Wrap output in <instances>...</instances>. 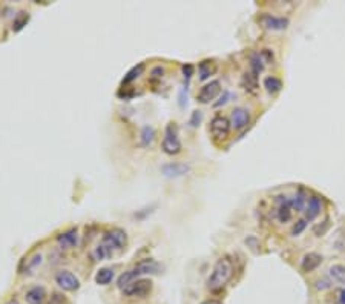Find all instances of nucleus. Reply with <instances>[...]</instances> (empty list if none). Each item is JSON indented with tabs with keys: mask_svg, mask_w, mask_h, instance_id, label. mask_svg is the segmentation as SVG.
Returning <instances> with one entry per match:
<instances>
[{
	"mask_svg": "<svg viewBox=\"0 0 345 304\" xmlns=\"http://www.w3.org/2000/svg\"><path fill=\"white\" fill-rule=\"evenodd\" d=\"M307 201H308V195H307V191L304 188H299L295 198L292 200V205H293V209H296V212H301L305 209L307 206Z\"/></svg>",
	"mask_w": 345,
	"mask_h": 304,
	"instance_id": "f3484780",
	"label": "nucleus"
},
{
	"mask_svg": "<svg viewBox=\"0 0 345 304\" xmlns=\"http://www.w3.org/2000/svg\"><path fill=\"white\" fill-rule=\"evenodd\" d=\"M233 275H235V264H233L232 258L221 257L215 263V266L211 272V277L207 280V289L212 292L223 290L229 284V281L233 278Z\"/></svg>",
	"mask_w": 345,
	"mask_h": 304,
	"instance_id": "f257e3e1",
	"label": "nucleus"
},
{
	"mask_svg": "<svg viewBox=\"0 0 345 304\" xmlns=\"http://www.w3.org/2000/svg\"><path fill=\"white\" fill-rule=\"evenodd\" d=\"M55 283L63 289V290H67V292H74L80 287V281L79 278L69 271H60L55 274Z\"/></svg>",
	"mask_w": 345,
	"mask_h": 304,
	"instance_id": "6e6552de",
	"label": "nucleus"
},
{
	"mask_svg": "<svg viewBox=\"0 0 345 304\" xmlns=\"http://www.w3.org/2000/svg\"><path fill=\"white\" fill-rule=\"evenodd\" d=\"M161 146H163V151L167 155H177V154L181 152V140L178 137V129H177L175 123H169L166 126Z\"/></svg>",
	"mask_w": 345,
	"mask_h": 304,
	"instance_id": "39448f33",
	"label": "nucleus"
},
{
	"mask_svg": "<svg viewBox=\"0 0 345 304\" xmlns=\"http://www.w3.org/2000/svg\"><path fill=\"white\" fill-rule=\"evenodd\" d=\"M92 255H94V258H95L97 261H103V260H106L111 254L108 252V249H106L103 245H98V246L94 249V254H92Z\"/></svg>",
	"mask_w": 345,
	"mask_h": 304,
	"instance_id": "c85d7f7f",
	"label": "nucleus"
},
{
	"mask_svg": "<svg viewBox=\"0 0 345 304\" xmlns=\"http://www.w3.org/2000/svg\"><path fill=\"white\" fill-rule=\"evenodd\" d=\"M40 263H42V254H34L31 258H28V260H25V261L22 263V264H25V267L20 269V272H22V274L31 275V274H34V271L40 266Z\"/></svg>",
	"mask_w": 345,
	"mask_h": 304,
	"instance_id": "6ab92c4d",
	"label": "nucleus"
},
{
	"mask_svg": "<svg viewBox=\"0 0 345 304\" xmlns=\"http://www.w3.org/2000/svg\"><path fill=\"white\" fill-rule=\"evenodd\" d=\"M183 74H184V77L186 79H190V76L193 74V66L192 65H183Z\"/></svg>",
	"mask_w": 345,
	"mask_h": 304,
	"instance_id": "2f4dec72",
	"label": "nucleus"
},
{
	"mask_svg": "<svg viewBox=\"0 0 345 304\" xmlns=\"http://www.w3.org/2000/svg\"><path fill=\"white\" fill-rule=\"evenodd\" d=\"M292 211H293V205H292V200L287 198L286 195L283 197H278V211H276V214H278V220L281 223H287L290 221L292 218Z\"/></svg>",
	"mask_w": 345,
	"mask_h": 304,
	"instance_id": "9b49d317",
	"label": "nucleus"
},
{
	"mask_svg": "<svg viewBox=\"0 0 345 304\" xmlns=\"http://www.w3.org/2000/svg\"><path fill=\"white\" fill-rule=\"evenodd\" d=\"M101 245L108 249L109 254H112L115 251H123L126 248V245H127L126 232L123 229H118V227H114V229L106 230L105 235H103Z\"/></svg>",
	"mask_w": 345,
	"mask_h": 304,
	"instance_id": "7ed1b4c3",
	"label": "nucleus"
},
{
	"mask_svg": "<svg viewBox=\"0 0 345 304\" xmlns=\"http://www.w3.org/2000/svg\"><path fill=\"white\" fill-rule=\"evenodd\" d=\"M152 77H155V79H161L163 76H164V70L161 68V66H155L154 70H152Z\"/></svg>",
	"mask_w": 345,
	"mask_h": 304,
	"instance_id": "473e14b6",
	"label": "nucleus"
},
{
	"mask_svg": "<svg viewBox=\"0 0 345 304\" xmlns=\"http://www.w3.org/2000/svg\"><path fill=\"white\" fill-rule=\"evenodd\" d=\"M331 301L334 302V304H345V289L343 287H337V289H334L333 290V293H331Z\"/></svg>",
	"mask_w": 345,
	"mask_h": 304,
	"instance_id": "cd10ccee",
	"label": "nucleus"
},
{
	"mask_svg": "<svg viewBox=\"0 0 345 304\" xmlns=\"http://www.w3.org/2000/svg\"><path fill=\"white\" fill-rule=\"evenodd\" d=\"M152 292V281L146 278H138L129 283L123 289V295L126 296H136V298H146Z\"/></svg>",
	"mask_w": 345,
	"mask_h": 304,
	"instance_id": "423d86ee",
	"label": "nucleus"
},
{
	"mask_svg": "<svg viewBox=\"0 0 345 304\" xmlns=\"http://www.w3.org/2000/svg\"><path fill=\"white\" fill-rule=\"evenodd\" d=\"M330 277L334 280V281H337V283H340V284H345V266H342V264H334V266H331L330 267Z\"/></svg>",
	"mask_w": 345,
	"mask_h": 304,
	"instance_id": "a878e982",
	"label": "nucleus"
},
{
	"mask_svg": "<svg viewBox=\"0 0 345 304\" xmlns=\"http://www.w3.org/2000/svg\"><path fill=\"white\" fill-rule=\"evenodd\" d=\"M7 304H19V301H16V299H11V301H8Z\"/></svg>",
	"mask_w": 345,
	"mask_h": 304,
	"instance_id": "f704fd0d",
	"label": "nucleus"
},
{
	"mask_svg": "<svg viewBox=\"0 0 345 304\" xmlns=\"http://www.w3.org/2000/svg\"><path fill=\"white\" fill-rule=\"evenodd\" d=\"M250 123V114L244 108H235L232 111V121L230 125L235 131H243L249 126Z\"/></svg>",
	"mask_w": 345,
	"mask_h": 304,
	"instance_id": "9d476101",
	"label": "nucleus"
},
{
	"mask_svg": "<svg viewBox=\"0 0 345 304\" xmlns=\"http://www.w3.org/2000/svg\"><path fill=\"white\" fill-rule=\"evenodd\" d=\"M143 71H145V63H138L136 66L130 68V70L126 73L124 79H123V85H127V83H132L133 80H136L138 77H140V76L143 74Z\"/></svg>",
	"mask_w": 345,
	"mask_h": 304,
	"instance_id": "412c9836",
	"label": "nucleus"
},
{
	"mask_svg": "<svg viewBox=\"0 0 345 304\" xmlns=\"http://www.w3.org/2000/svg\"><path fill=\"white\" fill-rule=\"evenodd\" d=\"M305 227H307V220H299L295 226H293V229H292V235H299V233H302L304 230H305Z\"/></svg>",
	"mask_w": 345,
	"mask_h": 304,
	"instance_id": "c756f323",
	"label": "nucleus"
},
{
	"mask_svg": "<svg viewBox=\"0 0 345 304\" xmlns=\"http://www.w3.org/2000/svg\"><path fill=\"white\" fill-rule=\"evenodd\" d=\"M189 171V166L183 164V163H172V164H166L163 166V172L167 175V177H178V175H183Z\"/></svg>",
	"mask_w": 345,
	"mask_h": 304,
	"instance_id": "a211bd4d",
	"label": "nucleus"
},
{
	"mask_svg": "<svg viewBox=\"0 0 345 304\" xmlns=\"http://www.w3.org/2000/svg\"><path fill=\"white\" fill-rule=\"evenodd\" d=\"M221 92V83L218 80H212L207 85H204L199 92H198V102L201 103H211L212 100H215L218 97V94Z\"/></svg>",
	"mask_w": 345,
	"mask_h": 304,
	"instance_id": "1a4fd4ad",
	"label": "nucleus"
},
{
	"mask_svg": "<svg viewBox=\"0 0 345 304\" xmlns=\"http://www.w3.org/2000/svg\"><path fill=\"white\" fill-rule=\"evenodd\" d=\"M321 261H322V257L321 255H318L315 252H310V254H307L302 258L301 267H302L304 272H313L315 269H318V266L321 264Z\"/></svg>",
	"mask_w": 345,
	"mask_h": 304,
	"instance_id": "2eb2a0df",
	"label": "nucleus"
},
{
	"mask_svg": "<svg viewBox=\"0 0 345 304\" xmlns=\"http://www.w3.org/2000/svg\"><path fill=\"white\" fill-rule=\"evenodd\" d=\"M201 304H223V302L218 301V299H205V301H202Z\"/></svg>",
	"mask_w": 345,
	"mask_h": 304,
	"instance_id": "72a5a7b5",
	"label": "nucleus"
},
{
	"mask_svg": "<svg viewBox=\"0 0 345 304\" xmlns=\"http://www.w3.org/2000/svg\"><path fill=\"white\" fill-rule=\"evenodd\" d=\"M45 299H46V290L42 286H34L26 292L28 304H43Z\"/></svg>",
	"mask_w": 345,
	"mask_h": 304,
	"instance_id": "4468645a",
	"label": "nucleus"
},
{
	"mask_svg": "<svg viewBox=\"0 0 345 304\" xmlns=\"http://www.w3.org/2000/svg\"><path fill=\"white\" fill-rule=\"evenodd\" d=\"M264 88L267 89V92L270 94H276L280 92L281 88H283V82L278 79V77H273V76H268L264 79Z\"/></svg>",
	"mask_w": 345,
	"mask_h": 304,
	"instance_id": "aec40b11",
	"label": "nucleus"
},
{
	"mask_svg": "<svg viewBox=\"0 0 345 304\" xmlns=\"http://www.w3.org/2000/svg\"><path fill=\"white\" fill-rule=\"evenodd\" d=\"M29 22V14L28 13H25V11H20L16 17H14V22H13V31H16V32H19V31H22L25 26H26V23Z\"/></svg>",
	"mask_w": 345,
	"mask_h": 304,
	"instance_id": "393cba45",
	"label": "nucleus"
},
{
	"mask_svg": "<svg viewBox=\"0 0 345 304\" xmlns=\"http://www.w3.org/2000/svg\"><path fill=\"white\" fill-rule=\"evenodd\" d=\"M114 280V271L112 269H108V267H103L97 272L95 275V283L100 284V286H106L109 284L111 281Z\"/></svg>",
	"mask_w": 345,
	"mask_h": 304,
	"instance_id": "5701e85b",
	"label": "nucleus"
},
{
	"mask_svg": "<svg viewBox=\"0 0 345 304\" xmlns=\"http://www.w3.org/2000/svg\"><path fill=\"white\" fill-rule=\"evenodd\" d=\"M250 68H252V74L253 76H259V73H262L264 70V58L261 57V54H252L250 55Z\"/></svg>",
	"mask_w": 345,
	"mask_h": 304,
	"instance_id": "b1692460",
	"label": "nucleus"
},
{
	"mask_svg": "<svg viewBox=\"0 0 345 304\" xmlns=\"http://www.w3.org/2000/svg\"><path fill=\"white\" fill-rule=\"evenodd\" d=\"M230 129H232V125H230L229 118L224 117V115H220V114H218V115H215V117L211 120V128H209V131H211L212 139H214L217 143L227 140L229 136H230Z\"/></svg>",
	"mask_w": 345,
	"mask_h": 304,
	"instance_id": "20e7f679",
	"label": "nucleus"
},
{
	"mask_svg": "<svg viewBox=\"0 0 345 304\" xmlns=\"http://www.w3.org/2000/svg\"><path fill=\"white\" fill-rule=\"evenodd\" d=\"M330 286H331V283H330L328 280H318L315 287H316L318 290H324V289H328Z\"/></svg>",
	"mask_w": 345,
	"mask_h": 304,
	"instance_id": "7c9ffc66",
	"label": "nucleus"
},
{
	"mask_svg": "<svg viewBox=\"0 0 345 304\" xmlns=\"http://www.w3.org/2000/svg\"><path fill=\"white\" fill-rule=\"evenodd\" d=\"M79 241V233H77V229H69L63 233H60L57 237V243L58 246L63 248V249H71L77 245Z\"/></svg>",
	"mask_w": 345,
	"mask_h": 304,
	"instance_id": "f8f14e48",
	"label": "nucleus"
},
{
	"mask_svg": "<svg viewBox=\"0 0 345 304\" xmlns=\"http://www.w3.org/2000/svg\"><path fill=\"white\" fill-rule=\"evenodd\" d=\"M258 23L270 31H283L289 26V19L286 17H278L271 14H261L258 17Z\"/></svg>",
	"mask_w": 345,
	"mask_h": 304,
	"instance_id": "0eeeda50",
	"label": "nucleus"
},
{
	"mask_svg": "<svg viewBox=\"0 0 345 304\" xmlns=\"http://www.w3.org/2000/svg\"><path fill=\"white\" fill-rule=\"evenodd\" d=\"M160 271V264L157 261H154L152 258H146V260H142L138 261L132 269L123 272L120 277H118V287L123 290L129 283H132L133 280H138L140 277H145V275H152V274H158Z\"/></svg>",
	"mask_w": 345,
	"mask_h": 304,
	"instance_id": "f03ea898",
	"label": "nucleus"
},
{
	"mask_svg": "<svg viewBox=\"0 0 345 304\" xmlns=\"http://www.w3.org/2000/svg\"><path fill=\"white\" fill-rule=\"evenodd\" d=\"M154 140H155V129L152 126H145L142 129V134H140V143H142V146L148 148V146H151L154 143Z\"/></svg>",
	"mask_w": 345,
	"mask_h": 304,
	"instance_id": "4be33fe9",
	"label": "nucleus"
},
{
	"mask_svg": "<svg viewBox=\"0 0 345 304\" xmlns=\"http://www.w3.org/2000/svg\"><path fill=\"white\" fill-rule=\"evenodd\" d=\"M321 208H322L321 198L318 195H312L307 201V206H305V220L313 221L321 214Z\"/></svg>",
	"mask_w": 345,
	"mask_h": 304,
	"instance_id": "ddd939ff",
	"label": "nucleus"
},
{
	"mask_svg": "<svg viewBox=\"0 0 345 304\" xmlns=\"http://www.w3.org/2000/svg\"><path fill=\"white\" fill-rule=\"evenodd\" d=\"M243 86L246 91H250V92H255L256 88H258V82H256V76H253L252 73H246L244 77H243Z\"/></svg>",
	"mask_w": 345,
	"mask_h": 304,
	"instance_id": "bb28decb",
	"label": "nucleus"
},
{
	"mask_svg": "<svg viewBox=\"0 0 345 304\" xmlns=\"http://www.w3.org/2000/svg\"><path fill=\"white\" fill-rule=\"evenodd\" d=\"M217 71V66L212 60H202V62L198 65V73H199V79L205 80L209 79L214 73Z\"/></svg>",
	"mask_w": 345,
	"mask_h": 304,
	"instance_id": "dca6fc26",
	"label": "nucleus"
}]
</instances>
